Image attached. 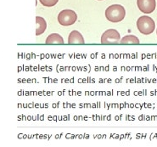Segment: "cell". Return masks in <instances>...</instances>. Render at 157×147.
<instances>
[{
	"instance_id": "1",
	"label": "cell",
	"mask_w": 157,
	"mask_h": 147,
	"mask_svg": "<svg viewBox=\"0 0 157 147\" xmlns=\"http://www.w3.org/2000/svg\"><path fill=\"white\" fill-rule=\"evenodd\" d=\"M126 16V10L120 4H113L108 7L105 10L106 19L110 22L117 23L121 21Z\"/></svg>"
},
{
	"instance_id": "2",
	"label": "cell",
	"mask_w": 157,
	"mask_h": 147,
	"mask_svg": "<svg viewBox=\"0 0 157 147\" xmlns=\"http://www.w3.org/2000/svg\"><path fill=\"white\" fill-rule=\"evenodd\" d=\"M137 27L139 32L144 35H150L155 28V24L153 19L150 18V16L143 15L139 18L137 21Z\"/></svg>"
},
{
	"instance_id": "3",
	"label": "cell",
	"mask_w": 157,
	"mask_h": 147,
	"mask_svg": "<svg viewBox=\"0 0 157 147\" xmlns=\"http://www.w3.org/2000/svg\"><path fill=\"white\" fill-rule=\"evenodd\" d=\"M77 15L71 10H64L58 15V21L61 26H71L77 21Z\"/></svg>"
},
{
	"instance_id": "4",
	"label": "cell",
	"mask_w": 157,
	"mask_h": 147,
	"mask_svg": "<svg viewBox=\"0 0 157 147\" xmlns=\"http://www.w3.org/2000/svg\"><path fill=\"white\" fill-rule=\"evenodd\" d=\"M121 40L120 33L115 29H109L103 33L101 37L102 44H119Z\"/></svg>"
},
{
	"instance_id": "5",
	"label": "cell",
	"mask_w": 157,
	"mask_h": 147,
	"mask_svg": "<svg viewBox=\"0 0 157 147\" xmlns=\"http://www.w3.org/2000/svg\"><path fill=\"white\" fill-rule=\"evenodd\" d=\"M139 10L144 14H150L154 12L156 7L155 0H137Z\"/></svg>"
},
{
	"instance_id": "6",
	"label": "cell",
	"mask_w": 157,
	"mask_h": 147,
	"mask_svg": "<svg viewBox=\"0 0 157 147\" xmlns=\"http://www.w3.org/2000/svg\"><path fill=\"white\" fill-rule=\"evenodd\" d=\"M68 44H85V41H84L82 35L78 31H72L71 33H70L69 37H68Z\"/></svg>"
},
{
	"instance_id": "7",
	"label": "cell",
	"mask_w": 157,
	"mask_h": 147,
	"mask_svg": "<svg viewBox=\"0 0 157 147\" xmlns=\"http://www.w3.org/2000/svg\"><path fill=\"white\" fill-rule=\"evenodd\" d=\"M36 24H37V27H36V35H37V36L42 35V34L46 31V28H47V24H46L45 20H44L43 17L37 16V17H36Z\"/></svg>"
},
{
	"instance_id": "8",
	"label": "cell",
	"mask_w": 157,
	"mask_h": 147,
	"mask_svg": "<svg viewBox=\"0 0 157 147\" xmlns=\"http://www.w3.org/2000/svg\"><path fill=\"white\" fill-rule=\"evenodd\" d=\"M45 43L47 44H63L65 42L60 35H59L57 33H53L47 37Z\"/></svg>"
},
{
	"instance_id": "9",
	"label": "cell",
	"mask_w": 157,
	"mask_h": 147,
	"mask_svg": "<svg viewBox=\"0 0 157 147\" xmlns=\"http://www.w3.org/2000/svg\"><path fill=\"white\" fill-rule=\"evenodd\" d=\"M120 44H139V40L138 37L134 35H128L125 36L122 39L120 40Z\"/></svg>"
},
{
	"instance_id": "10",
	"label": "cell",
	"mask_w": 157,
	"mask_h": 147,
	"mask_svg": "<svg viewBox=\"0 0 157 147\" xmlns=\"http://www.w3.org/2000/svg\"><path fill=\"white\" fill-rule=\"evenodd\" d=\"M59 0H39L41 4L45 7H53L58 3Z\"/></svg>"
},
{
	"instance_id": "11",
	"label": "cell",
	"mask_w": 157,
	"mask_h": 147,
	"mask_svg": "<svg viewBox=\"0 0 157 147\" xmlns=\"http://www.w3.org/2000/svg\"><path fill=\"white\" fill-rule=\"evenodd\" d=\"M98 1H102V0H98Z\"/></svg>"
},
{
	"instance_id": "12",
	"label": "cell",
	"mask_w": 157,
	"mask_h": 147,
	"mask_svg": "<svg viewBox=\"0 0 157 147\" xmlns=\"http://www.w3.org/2000/svg\"><path fill=\"white\" fill-rule=\"evenodd\" d=\"M156 34H157V30H156Z\"/></svg>"
}]
</instances>
